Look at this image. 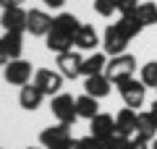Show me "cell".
Segmentation results:
<instances>
[{
    "label": "cell",
    "instance_id": "obj_1",
    "mask_svg": "<svg viewBox=\"0 0 157 149\" xmlns=\"http://www.w3.org/2000/svg\"><path fill=\"white\" fill-rule=\"evenodd\" d=\"M136 73V58L128 55V52H121V55H113L105 66V76L110 78L113 84L123 81V78H131Z\"/></svg>",
    "mask_w": 157,
    "mask_h": 149
},
{
    "label": "cell",
    "instance_id": "obj_2",
    "mask_svg": "<svg viewBox=\"0 0 157 149\" xmlns=\"http://www.w3.org/2000/svg\"><path fill=\"white\" fill-rule=\"evenodd\" d=\"M39 141L45 149H66L68 144L73 141L71 136V123H58V126H50L39 133Z\"/></svg>",
    "mask_w": 157,
    "mask_h": 149
},
{
    "label": "cell",
    "instance_id": "obj_3",
    "mask_svg": "<svg viewBox=\"0 0 157 149\" xmlns=\"http://www.w3.org/2000/svg\"><path fill=\"white\" fill-rule=\"evenodd\" d=\"M115 86H118V92H121V97H123L126 107H141V105H144L147 84L141 81V78L136 81V78L131 76V78H123V81H118Z\"/></svg>",
    "mask_w": 157,
    "mask_h": 149
},
{
    "label": "cell",
    "instance_id": "obj_4",
    "mask_svg": "<svg viewBox=\"0 0 157 149\" xmlns=\"http://www.w3.org/2000/svg\"><path fill=\"white\" fill-rule=\"evenodd\" d=\"M50 110H52V115H55L60 123H73V120L78 118V113H76V99H73L71 94H55V97H52Z\"/></svg>",
    "mask_w": 157,
    "mask_h": 149
},
{
    "label": "cell",
    "instance_id": "obj_5",
    "mask_svg": "<svg viewBox=\"0 0 157 149\" xmlns=\"http://www.w3.org/2000/svg\"><path fill=\"white\" fill-rule=\"evenodd\" d=\"M3 76H6V81L13 84V86H26L29 78H32V63L21 60V58L8 60V66H6V71H3Z\"/></svg>",
    "mask_w": 157,
    "mask_h": 149
},
{
    "label": "cell",
    "instance_id": "obj_6",
    "mask_svg": "<svg viewBox=\"0 0 157 149\" xmlns=\"http://www.w3.org/2000/svg\"><path fill=\"white\" fill-rule=\"evenodd\" d=\"M32 84H37L39 89H42V94H58L60 92V86H63V73L60 71H50V68H39L37 73H34V81Z\"/></svg>",
    "mask_w": 157,
    "mask_h": 149
},
{
    "label": "cell",
    "instance_id": "obj_7",
    "mask_svg": "<svg viewBox=\"0 0 157 149\" xmlns=\"http://www.w3.org/2000/svg\"><path fill=\"white\" fill-rule=\"evenodd\" d=\"M131 39L123 34V29L118 26V24H110V26L105 29V37H102V47H105L107 55H121L126 50V44H128Z\"/></svg>",
    "mask_w": 157,
    "mask_h": 149
},
{
    "label": "cell",
    "instance_id": "obj_8",
    "mask_svg": "<svg viewBox=\"0 0 157 149\" xmlns=\"http://www.w3.org/2000/svg\"><path fill=\"white\" fill-rule=\"evenodd\" d=\"M81 63H84V58L78 55L76 50L58 52V71L63 73V78H76V76H81Z\"/></svg>",
    "mask_w": 157,
    "mask_h": 149
},
{
    "label": "cell",
    "instance_id": "obj_9",
    "mask_svg": "<svg viewBox=\"0 0 157 149\" xmlns=\"http://www.w3.org/2000/svg\"><path fill=\"white\" fill-rule=\"evenodd\" d=\"M52 21L55 18H50L45 11H37V8L26 11V32H32L34 37H47V32L52 29Z\"/></svg>",
    "mask_w": 157,
    "mask_h": 149
},
{
    "label": "cell",
    "instance_id": "obj_10",
    "mask_svg": "<svg viewBox=\"0 0 157 149\" xmlns=\"http://www.w3.org/2000/svg\"><path fill=\"white\" fill-rule=\"evenodd\" d=\"M0 26L6 32H26V11L21 6H13V8H6L3 16H0Z\"/></svg>",
    "mask_w": 157,
    "mask_h": 149
},
{
    "label": "cell",
    "instance_id": "obj_11",
    "mask_svg": "<svg viewBox=\"0 0 157 149\" xmlns=\"http://www.w3.org/2000/svg\"><path fill=\"white\" fill-rule=\"evenodd\" d=\"M45 44H47L50 52H66V50H73V34L52 26L50 32H47V37H45Z\"/></svg>",
    "mask_w": 157,
    "mask_h": 149
},
{
    "label": "cell",
    "instance_id": "obj_12",
    "mask_svg": "<svg viewBox=\"0 0 157 149\" xmlns=\"http://www.w3.org/2000/svg\"><path fill=\"white\" fill-rule=\"evenodd\" d=\"M89 128H92V136H97L102 141V139H107L110 133H115V118L107 115V113H97L89 120Z\"/></svg>",
    "mask_w": 157,
    "mask_h": 149
},
{
    "label": "cell",
    "instance_id": "obj_13",
    "mask_svg": "<svg viewBox=\"0 0 157 149\" xmlns=\"http://www.w3.org/2000/svg\"><path fill=\"white\" fill-rule=\"evenodd\" d=\"M110 84H113V81L105 76V73H97V76H86V81H84V94L102 99V97H107V94H110Z\"/></svg>",
    "mask_w": 157,
    "mask_h": 149
},
{
    "label": "cell",
    "instance_id": "obj_14",
    "mask_svg": "<svg viewBox=\"0 0 157 149\" xmlns=\"http://www.w3.org/2000/svg\"><path fill=\"white\" fill-rule=\"evenodd\" d=\"M136 118H139V113H136L134 107H123V110L115 115V131L131 139L136 133Z\"/></svg>",
    "mask_w": 157,
    "mask_h": 149
},
{
    "label": "cell",
    "instance_id": "obj_15",
    "mask_svg": "<svg viewBox=\"0 0 157 149\" xmlns=\"http://www.w3.org/2000/svg\"><path fill=\"white\" fill-rule=\"evenodd\" d=\"M42 99H45V94H42V89L37 86V84H26V86H21V94H18V102H21L24 110H37L39 105H42Z\"/></svg>",
    "mask_w": 157,
    "mask_h": 149
},
{
    "label": "cell",
    "instance_id": "obj_16",
    "mask_svg": "<svg viewBox=\"0 0 157 149\" xmlns=\"http://www.w3.org/2000/svg\"><path fill=\"white\" fill-rule=\"evenodd\" d=\"M97 44H100V37H97L94 26L81 24V29H78L76 37H73V47H78V50H94Z\"/></svg>",
    "mask_w": 157,
    "mask_h": 149
},
{
    "label": "cell",
    "instance_id": "obj_17",
    "mask_svg": "<svg viewBox=\"0 0 157 149\" xmlns=\"http://www.w3.org/2000/svg\"><path fill=\"white\" fill-rule=\"evenodd\" d=\"M136 136L147 139V141H152L157 136V123L152 118V113H139V118H136Z\"/></svg>",
    "mask_w": 157,
    "mask_h": 149
},
{
    "label": "cell",
    "instance_id": "obj_18",
    "mask_svg": "<svg viewBox=\"0 0 157 149\" xmlns=\"http://www.w3.org/2000/svg\"><path fill=\"white\" fill-rule=\"evenodd\" d=\"M105 66H107L105 52H94V55L84 58V63H81V73H84V76H97V73H105Z\"/></svg>",
    "mask_w": 157,
    "mask_h": 149
},
{
    "label": "cell",
    "instance_id": "obj_19",
    "mask_svg": "<svg viewBox=\"0 0 157 149\" xmlns=\"http://www.w3.org/2000/svg\"><path fill=\"white\" fill-rule=\"evenodd\" d=\"M76 113L78 118H86V120H92V118L100 113V105H97V97H89V94H81V97L76 99Z\"/></svg>",
    "mask_w": 157,
    "mask_h": 149
},
{
    "label": "cell",
    "instance_id": "obj_20",
    "mask_svg": "<svg viewBox=\"0 0 157 149\" xmlns=\"http://www.w3.org/2000/svg\"><path fill=\"white\" fill-rule=\"evenodd\" d=\"M134 16L139 18L141 26H157V3H139Z\"/></svg>",
    "mask_w": 157,
    "mask_h": 149
},
{
    "label": "cell",
    "instance_id": "obj_21",
    "mask_svg": "<svg viewBox=\"0 0 157 149\" xmlns=\"http://www.w3.org/2000/svg\"><path fill=\"white\" fill-rule=\"evenodd\" d=\"M0 39H3V44H6V52H8V58H11V60H16V58L21 55V50H24L21 34H18V32H6Z\"/></svg>",
    "mask_w": 157,
    "mask_h": 149
},
{
    "label": "cell",
    "instance_id": "obj_22",
    "mask_svg": "<svg viewBox=\"0 0 157 149\" xmlns=\"http://www.w3.org/2000/svg\"><path fill=\"white\" fill-rule=\"evenodd\" d=\"M118 26L123 29V34H126L128 39L139 37V34H141V29H144V26L139 24V18L134 16V13H128V16H121V21H118Z\"/></svg>",
    "mask_w": 157,
    "mask_h": 149
},
{
    "label": "cell",
    "instance_id": "obj_23",
    "mask_svg": "<svg viewBox=\"0 0 157 149\" xmlns=\"http://www.w3.org/2000/svg\"><path fill=\"white\" fill-rule=\"evenodd\" d=\"M141 81L147 84V89H149V86L157 89V63H155V60L141 66Z\"/></svg>",
    "mask_w": 157,
    "mask_h": 149
},
{
    "label": "cell",
    "instance_id": "obj_24",
    "mask_svg": "<svg viewBox=\"0 0 157 149\" xmlns=\"http://www.w3.org/2000/svg\"><path fill=\"white\" fill-rule=\"evenodd\" d=\"M126 144H128V136H123V133H110L107 139H102V149H126Z\"/></svg>",
    "mask_w": 157,
    "mask_h": 149
},
{
    "label": "cell",
    "instance_id": "obj_25",
    "mask_svg": "<svg viewBox=\"0 0 157 149\" xmlns=\"http://www.w3.org/2000/svg\"><path fill=\"white\" fill-rule=\"evenodd\" d=\"M94 11L100 13L102 18H107V16H113L118 8H115V0H94Z\"/></svg>",
    "mask_w": 157,
    "mask_h": 149
},
{
    "label": "cell",
    "instance_id": "obj_26",
    "mask_svg": "<svg viewBox=\"0 0 157 149\" xmlns=\"http://www.w3.org/2000/svg\"><path fill=\"white\" fill-rule=\"evenodd\" d=\"M115 8L123 16H128V13H134L136 8H139V0H115Z\"/></svg>",
    "mask_w": 157,
    "mask_h": 149
},
{
    "label": "cell",
    "instance_id": "obj_27",
    "mask_svg": "<svg viewBox=\"0 0 157 149\" xmlns=\"http://www.w3.org/2000/svg\"><path fill=\"white\" fill-rule=\"evenodd\" d=\"M78 149H102V141L97 136H84V139H78Z\"/></svg>",
    "mask_w": 157,
    "mask_h": 149
},
{
    "label": "cell",
    "instance_id": "obj_28",
    "mask_svg": "<svg viewBox=\"0 0 157 149\" xmlns=\"http://www.w3.org/2000/svg\"><path fill=\"white\" fill-rule=\"evenodd\" d=\"M126 149H149V141H147V139H141V136H131L128 139V144H126Z\"/></svg>",
    "mask_w": 157,
    "mask_h": 149
},
{
    "label": "cell",
    "instance_id": "obj_29",
    "mask_svg": "<svg viewBox=\"0 0 157 149\" xmlns=\"http://www.w3.org/2000/svg\"><path fill=\"white\" fill-rule=\"evenodd\" d=\"M11 58H8V52H6V44H3V39H0V63H8Z\"/></svg>",
    "mask_w": 157,
    "mask_h": 149
},
{
    "label": "cell",
    "instance_id": "obj_30",
    "mask_svg": "<svg viewBox=\"0 0 157 149\" xmlns=\"http://www.w3.org/2000/svg\"><path fill=\"white\" fill-rule=\"evenodd\" d=\"M42 3H45L47 8H60L63 3H66V0H42Z\"/></svg>",
    "mask_w": 157,
    "mask_h": 149
},
{
    "label": "cell",
    "instance_id": "obj_31",
    "mask_svg": "<svg viewBox=\"0 0 157 149\" xmlns=\"http://www.w3.org/2000/svg\"><path fill=\"white\" fill-rule=\"evenodd\" d=\"M149 113H152V118H155V123H157V99L152 102V107H149Z\"/></svg>",
    "mask_w": 157,
    "mask_h": 149
},
{
    "label": "cell",
    "instance_id": "obj_32",
    "mask_svg": "<svg viewBox=\"0 0 157 149\" xmlns=\"http://www.w3.org/2000/svg\"><path fill=\"white\" fill-rule=\"evenodd\" d=\"M66 149H78V139H73V141H71V144H68V147H66Z\"/></svg>",
    "mask_w": 157,
    "mask_h": 149
},
{
    "label": "cell",
    "instance_id": "obj_33",
    "mask_svg": "<svg viewBox=\"0 0 157 149\" xmlns=\"http://www.w3.org/2000/svg\"><path fill=\"white\" fill-rule=\"evenodd\" d=\"M149 149H157V136L152 139V144H149Z\"/></svg>",
    "mask_w": 157,
    "mask_h": 149
},
{
    "label": "cell",
    "instance_id": "obj_34",
    "mask_svg": "<svg viewBox=\"0 0 157 149\" xmlns=\"http://www.w3.org/2000/svg\"><path fill=\"white\" fill-rule=\"evenodd\" d=\"M26 149H37V147H26Z\"/></svg>",
    "mask_w": 157,
    "mask_h": 149
},
{
    "label": "cell",
    "instance_id": "obj_35",
    "mask_svg": "<svg viewBox=\"0 0 157 149\" xmlns=\"http://www.w3.org/2000/svg\"><path fill=\"white\" fill-rule=\"evenodd\" d=\"M0 8H3V0H0Z\"/></svg>",
    "mask_w": 157,
    "mask_h": 149
},
{
    "label": "cell",
    "instance_id": "obj_36",
    "mask_svg": "<svg viewBox=\"0 0 157 149\" xmlns=\"http://www.w3.org/2000/svg\"><path fill=\"white\" fill-rule=\"evenodd\" d=\"M16 3H21V0H16Z\"/></svg>",
    "mask_w": 157,
    "mask_h": 149
}]
</instances>
